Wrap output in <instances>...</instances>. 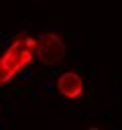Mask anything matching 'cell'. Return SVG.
Instances as JSON below:
<instances>
[{"label": "cell", "instance_id": "obj_1", "mask_svg": "<svg viewBox=\"0 0 122 130\" xmlns=\"http://www.w3.org/2000/svg\"><path fill=\"white\" fill-rule=\"evenodd\" d=\"M39 39L28 37V35H16L8 49L0 57V87L10 83L18 71H22L30 61L35 59V49H37Z\"/></svg>", "mask_w": 122, "mask_h": 130}, {"label": "cell", "instance_id": "obj_3", "mask_svg": "<svg viewBox=\"0 0 122 130\" xmlns=\"http://www.w3.org/2000/svg\"><path fill=\"white\" fill-rule=\"evenodd\" d=\"M57 91L67 100H79L83 93V81L75 71H65L57 79Z\"/></svg>", "mask_w": 122, "mask_h": 130}, {"label": "cell", "instance_id": "obj_2", "mask_svg": "<svg viewBox=\"0 0 122 130\" xmlns=\"http://www.w3.org/2000/svg\"><path fill=\"white\" fill-rule=\"evenodd\" d=\"M35 57L45 63V65H55L65 57V43L59 35L55 32H45L39 37L37 49H35Z\"/></svg>", "mask_w": 122, "mask_h": 130}]
</instances>
